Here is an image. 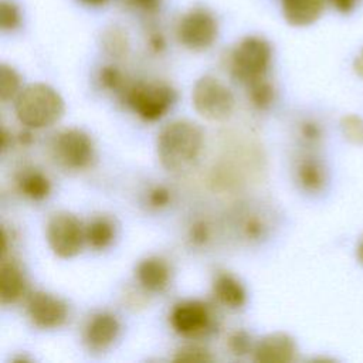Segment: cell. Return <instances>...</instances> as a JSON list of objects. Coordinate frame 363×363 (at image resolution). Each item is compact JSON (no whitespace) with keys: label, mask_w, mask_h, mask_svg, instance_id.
<instances>
[{"label":"cell","mask_w":363,"mask_h":363,"mask_svg":"<svg viewBox=\"0 0 363 363\" xmlns=\"http://www.w3.org/2000/svg\"><path fill=\"white\" fill-rule=\"evenodd\" d=\"M21 16L18 7L10 0L0 1V27L3 31L16 30L20 26Z\"/></svg>","instance_id":"cell-23"},{"label":"cell","mask_w":363,"mask_h":363,"mask_svg":"<svg viewBox=\"0 0 363 363\" xmlns=\"http://www.w3.org/2000/svg\"><path fill=\"white\" fill-rule=\"evenodd\" d=\"M247 88H248V98L255 108L267 109L272 104L274 88L265 78H259L257 81L250 82Z\"/></svg>","instance_id":"cell-20"},{"label":"cell","mask_w":363,"mask_h":363,"mask_svg":"<svg viewBox=\"0 0 363 363\" xmlns=\"http://www.w3.org/2000/svg\"><path fill=\"white\" fill-rule=\"evenodd\" d=\"M203 146L201 128L190 121H173L157 136V156L164 169L179 172L190 166Z\"/></svg>","instance_id":"cell-1"},{"label":"cell","mask_w":363,"mask_h":363,"mask_svg":"<svg viewBox=\"0 0 363 363\" xmlns=\"http://www.w3.org/2000/svg\"><path fill=\"white\" fill-rule=\"evenodd\" d=\"M301 136L306 143H316L322 138L320 126L313 121H305L301 125Z\"/></svg>","instance_id":"cell-28"},{"label":"cell","mask_w":363,"mask_h":363,"mask_svg":"<svg viewBox=\"0 0 363 363\" xmlns=\"http://www.w3.org/2000/svg\"><path fill=\"white\" fill-rule=\"evenodd\" d=\"M177 40L189 50L201 51L208 48L217 38L218 26L216 18L204 9H193L177 24Z\"/></svg>","instance_id":"cell-7"},{"label":"cell","mask_w":363,"mask_h":363,"mask_svg":"<svg viewBox=\"0 0 363 363\" xmlns=\"http://www.w3.org/2000/svg\"><path fill=\"white\" fill-rule=\"evenodd\" d=\"M27 315L40 329H57L68 318V305L58 296L37 291L27 301Z\"/></svg>","instance_id":"cell-9"},{"label":"cell","mask_w":363,"mask_h":363,"mask_svg":"<svg viewBox=\"0 0 363 363\" xmlns=\"http://www.w3.org/2000/svg\"><path fill=\"white\" fill-rule=\"evenodd\" d=\"M54 153L57 160L67 169H86L94 159V143L81 129L62 130L54 140Z\"/></svg>","instance_id":"cell-8"},{"label":"cell","mask_w":363,"mask_h":363,"mask_svg":"<svg viewBox=\"0 0 363 363\" xmlns=\"http://www.w3.org/2000/svg\"><path fill=\"white\" fill-rule=\"evenodd\" d=\"M115 238V228L106 217H95L85 227V241L96 251L108 248Z\"/></svg>","instance_id":"cell-18"},{"label":"cell","mask_w":363,"mask_h":363,"mask_svg":"<svg viewBox=\"0 0 363 363\" xmlns=\"http://www.w3.org/2000/svg\"><path fill=\"white\" fill-rule=\"evenodd\" d=\"M47 241L55 255L72 258L81 252L85 241V228L72 213L58 211L47 223Z\"/></svg>","instance_id":"cell-6"},{"label":"cell","mask_w":363,"mask_h":363,"mask_svg":"<svg viewBox=\"0 0 363 363\" xmlns=\"http://www.w3.org/2000/svg\"><path fill=\"white\" fill-rule=\"evenodd\" d=\"M194 109L208 121H225L234 111V95L220 79L204 75L193 88Z\"/></svg>","instance_id":"cell-4"},{"label":"cell","mask_w":363,"mask_h":363,"mask_svg":"<svg viewBox=\"0 0 363 363\" xmlns=\"http://www.w3.org/2000/svg\"><path fill=\"white\" fill-rule=\"evenodd\" d=\"M356 255H357L359 261L363 264V238H362V241H360V242H359V245H357V251H356Z\"/></svg>","instance_id":"cell-36"},{"label":"cell","mask_w":363,"mask_h":363,"mask_svg":"<svg viewBox=\"0 0 363 363\" xmlns=\"http://www.w3.org/2000/svg\"><path fill=\"white\" fill-rule=\"evenodd\" d=\"M14 112L20 123L30 129L54 125L64 113V101L47 84H30L16 96Z\"/></svg>","instance_id":"cell-2"},{"label":"cell","mask_w":363,"mask_h":363,"mask_svg":"<svg viewBox=\"0 0 363 363\" xmlns=\"http://www.w3.org/2000/svg\"><path fill=\"white\" fill-rule=\"evenodd\" d=\"M79 1H82L84 4H88V6H101L108 0H79Z\"/></svg>","instance_id":"cell-35"},{"label":"cell","mask_w":363,"mask_h":363,"mask_svg":"<svg viewBox=\"0 0 363 363\" xmlns=\"http://www.w3.org/2000/svg\"><path fill=\"white\" fill-rule=\"evenodd\" d=\"M169 200H170V193L163 186L155 187L149 194V203L153 207H163L169 203Z\"/></svg>","instance_id":"cell-31"},{"label":"cell","mask_w":363,"mask_h":363,"mask_svg":"<svg viewBox=\"0 0 363 363\" xmlns=\"http://www.w3.org/2000/svg\"><path fill=\"white\" fill-rule=\"evenodd\" d=\"M213 294L220 303L231 309L241 308L245 303V289L230 274H218L213 282Z\"/></svg>","instance_id":"cell-16"},{"label":"cell","mask_w":363,"mask_h":363,"mask_svg":"<svg viewBox=\"0 0 363 363\" xmlns=\"http://www.w3.org/2000/svg\"><path fill=\"white\" fill-rule=\"evenodd\" d=\"M343 136L354 145H363V119L357 115H346L340 121Z\"/></svg>","instance_id":"cell-22"},{"label":"cell","mask_w":363,"mask_h":363,"mask_svg":"<svg viewBox=\"0 0 363 363\" xmlns=\"http://www.w3.org/2000/svg\"><path fill=\"white\" fill-rule=\"evenodd\" d=\"M357 1L359 0H328V3L342 14H349L353 11L357 6Z\"/></svg>","instance_id":"cell-32"},{"label":"cell","mask_w":363,"mask_h":363,"mask_svg":"<svg viewBox=\"0 0 363 363\" xmlns=\"http://www.w3.org/2000/svg\"><path fill=\"white\" fill-rule=\"evenodd\" d=\"M170 325L176 333L187 337L204 335L211 325V313L200 301H184L177 303L170 313Z\"/></svg>","instance_id":"cell-10"},{"label":"cell","mask_w":363,"mask_h":363,"mask_svg":"<svg viewBox=\"0 0 363 363\" xmlns=\"http://www.w3.org/2000/svg\"><path fill=\"white\" fill-rule=\"evenodd\" d=\"M254 360L259 363H289L296 359L295 340L284 332L268 333L254 345Z\"/></svg>","instance_id":"cell-11"},{"label":"cell","mask_w":363,"mask_h":363,"mask_svg":"<svg viewBox=\"0 0 363 363\" xmlns=\"http://www.w3.org/2000/svg\"><path fill=\"white\" fill-rule=\"evenodd\" d=\"M228 349L235 356H244L248 352L254 350L251 336L245 330H235L228 337Z\"/></svg>","instance_id":"cell-26"},{"label":"cell","mask_w":363,"mask_h":363,"mask_svg":"<svg viewBox=\"0 0 363 363\" xmlns=\"http://www.w3.org/2000/svg\"><path fill=\"white\" fill-rule=\"evenodd\" d=\"M285 20L295 27L313 24L322 16L328 0H281Z\"/></svg>","instance_id":"cell-13"},{"label":"cell","mask_w":363,"mask_h":363,"mask_svg":"<svg viewBox=\"0 0 363 363\" xmlns=\"http://www.w3.org/2000/svg\"><path fill=\"white\" fill-rule=\"evenodd\" d=\"M20 191L31 200H43L50 194V180L41 172H26L18 180Z\"/></svg>","instance_id":"cell-19"},{"label":"cell","mask_w":363,"mask_h":363,"mask_svg":"<svg viewBox=\"0 0 363 363\" xmlns=\"http://www.w3.org/2000/svg\"><path fill=\"white\" fill-rule=\"evenodd\" d=\"M105 50L115 57H121L126 52V37L119 30H111L104 35Z\"/></svg>","instance_id":"cell-27"},{"label":"cell","mask_w":363,"mask_h":363,"mask_svg":"<svg viewBox=\"0 0 363 363\" xmlns=\"http://www.w3.org/2000/svg\"><path fill=\"white\" fill-rule=\"evenodd\" d=\"M242 231L247 238H259L264 231V224L257 217H248L242 224Z\"/></svg>","instance_id":"cell-30"},{"label":"cell","mask_w":363,"mask_h":363,"mask_svg":"<svg viewBox=\"0 0 363 363\" xmlns=\"http://www.w3.org/2000/svg\"><path fill=\"white\" fill-rule=\"evenodd\" d=\"M20 75L6 64L0 65V99L9 102L20 94Z\"/></svg>","instance_id":"cell-21"},{"label":"cell","mask_w":363,"mask_h":363,"mask_svg":"<svg viewBox=\"0 0 363 363\" xmlns=\"http://www.w3.org/2000/svg\"><path fill=\"white\" fill-rule=\"evenodd\" d=\"M133 6L145 10V11H156L159 9V4H160V0H130Z\"/></svg>","instance_id":"cell-33"},{"label":"cell","mask_w":363,"mask_h":363,"mask_svg":"<svg viewBox=\"0 0 363 363\" xmlns=\"http://www.w3.org/2000/svg\"><path fill=\"white\" fill-rule=\"evenodd\" d=\"M26 291V279L14 261L1 258L0 265V301L3 305L17 302Z\"/></svg>","instance_id":"cell-15"},{"label":"cell","mask_w":363,"mask_h":363,"mask_svg":"<svg viewBox=\"0 0 363 363\" xmlns=\"http://www.w3.org/2000/svg\"><path fill=\"white\" fill-rule=\"evenodd\" d=\"M296 182L308 193H319L326 184V170L315 157H303L296 166Z\"/></svg>","instance_id":"cell-17"},{"label":"cell","mask_w":363,"mask_h":363,"mask_svg":"<svg viewBox=\"0 0 363 363\" xmlns=\"http://www.w3.org/2000/svg\"><path fill=\"white\" fill-rule=\"evenodd\" d=\"M210 237V230H208V225L203 221H199L196 224L191 225L190 228V240L193 244H197V245H201L204 244Z\"/></svg>","instance_id":"cell-29"},{"label":"cell","mask_w":363,"mask_h":363,"mask_svg":"<svg viewBox=\"0 0 363 363\" xmlns=\"http://www.w3.org/2000/svg\"><path fill=\"white\" fill-rule=\"evenodd\" d=\"M353 71L357 77L363 78V48L359 51V54L353 60Z\"/></svg>","instance_id":"cell-34"},{"label":"cell","mask_w":363,"mask_h":363,"mask_svg":"<svg viewBox=\"0 0 363 363\" xmlns=\"http://www.w3.org/2000/svg\"><path fill=\"white\" fill-rule=\"evenodd\" d=\"M271 57L272 51L267 40L257 35L245 37L231 52V75L245 85L259 78H265L271 64Z\"/></svg>","instance_id":"cell-3"},{"label":"cell","mask_w":363,"mask_h":363,"mask_svg":"<svg viewBox=\"0 0 363 363\" xmlns=\"http://www.w3.org/2000/svg\"><path fill=\"white\" fill-rule=\"evenodd\" d=\"M174 362H211L213 356L210 352L201 346L197 345H187L180 347L174 357Z\"/></svg>","instance_id":"cell-24"},{"label":"cell","mask_w":363,"mask_h":363,"mask_svg":"<svg viewBox=\"0 0 363 363\" xmlns=\"http://www.w3.org/2000/svg\"><path fill=\"white\" fill-rule=\"evenodd\" d=\"M121 330L119 320L115 315L101 312L94 315L84 330V342L89 350L104 352L118 337Z\"/></svg>","instance_id":"cell-12"},{"label":"cell","mask_w":363,"mask_h":363,"mask_svg":"<svg viewBox=\"0 0 363 363\" xmlns=\"http://www.w3.org/2000/svg\"><path fill=\"white\" fill-rule=\"evenodd\" d=\"M136 279L143 289L160 292L167 286L170 279L169 265L159 257H149L138 264Z\"/></svg>","instance_id":"cell-14"},{"label":"cell","mask_w":363,"mask_h":363,"mask_svg":"<svg viewBox=\"0 0 363 363\" xmlns=\"http://www.w3.org/2000/svg\"><path fill=\"white\" fill-rule=\"evenodd\" d=\"M99 81L102 86L109 91H122L125 86V78L122 72L112 65H106L101 69Z\"/></svg>","instance_id":"cell-25"},{"label":"cell","mask_w":363,"mask_h":363,"mask_svg":"<svg viewBox=\"0 0 363 363\" xmlns=\"http://www.w3.org/2000/svg\"><path fill=\"white\" fill-rule=\"evenodd\" d=\"M174 99L176 92L166 84L139 82L125 89L126 104L145 121L160 119Z\"/></svg>","instance_id":"cell-5"}]
</instances>
